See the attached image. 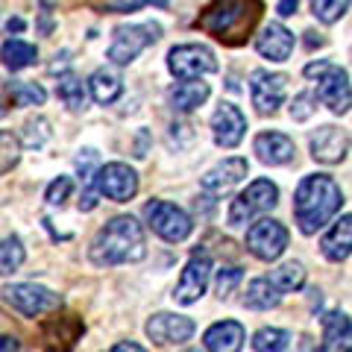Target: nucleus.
<instances>
[{
    "instance_id": "nucleus-5",
    "label": "nucleus",
    "mask_w": 352,
    "mask_h": 352,
    "mask_svg": "<svg viewBox=\"0 0 352 352\" xmlns=\"http://www.w3.org/2000/svg\"><path fill=\"white\" fill-rule=\"evenodd\" d=\"M276 203H279V188L276 185H273L270 179H256L232 200L226 220H229V226H247L258 214L273 212Z\"/></svg>"
},
{
    "instance_id": "nucleus-33",
    "label": "nucleus",
    "mask_w": 352,
    "mask_h": 352,
    "mask_svg": "<svg viewBox=\"0 0 352 352\" xmlns=\"http://www.w3.org/2000/svg\"><path fill=\"white\" fill-rule=\"evenodd\" d=\"M21 159V141L12 135V132L0 129V176L9 173Z\"/></svg>"
},
{
    "instance_id": "nucleus-30",
    "label": "nucleus",
    "mask_w": 352,
    "mask_h": 352,
    "mask_svg": "<svg viewBox=\"0 0 352 352\" xmlns=\"http://www.w3.org/2000/svg\"><path fill=\"white\" fill-rule=\"evenodd\" d=\"M270 282H273V288H276L279 294L300 291L305 285V267L300 261H285V264H279V267L270 273Z\"/></svg>"
},
{
    "instance_id": "nucleus-26",
    "label": "nucleus",
    "mask_w": 352,
    "mask_h": 352,
    "mask_svg": "<svg viewBox=\"0 0 352 352\" xmlns=\"http://www.w3.org/2000/svg\"><path fill=\"white\" fill-rule=\"evenodd\" d=\"M88 88H91V97L97 103H115L120 94H124V80L115 74V71H109V68H100V71H94L91 74V82H88Z\"/></svg>"
},
{
    "instance_id": "nucleus-32",
    "label": "nucleus",
    "mask_w": 352,
    "mask_h": 352,
    "mask_svg": "<svg viewBox=\"0 0 352 352\" xmlns=\"http://www.w3.org/2000/svg\"><path fill=\"white\" fill-rule=\"evenodd\" d=\"M27 252H24V244H21L18 235H3L0 238V276H9L15 273L21 264H24Z\"/></svg>"
},
{
    "instance_id": "nucleus-24",
    "label": "nucleus",
    "mask_w": 352,
    "mask_h": 352,
    "mask_svg": "<svg viewBox=\"0 0 352 352\" xmlns=\"http://www.w3.org/2000/svg\"><path fill=\"white\" fill-rule=\"evenodd\" d=\"M208 94H212V88H208V82L182 80L179 85H173L170 91H168V100H170V106L176 109V112L188 115V112H194V109H200V106L208 100Z\"/></svg>"
},
{
    "instance_id": "nucleus-27",
    "label": "nucleus",
    "mask_w": 352,
    "mask_h": 352,
    "mask_svg": "<svg viewBox=\"0 0 352 352\" xmlns=\"http://www.w3.org/2000/svg\"><path fill=\"white\" fill-rule=\"evenodd\" d=\"M282 302V294L273 288L270 279H252L247 285V294H244V305L252 308V311H270Z\"/></svg>"
},
{
    "instance_id": "nucleus-23",
    "label": "nucleus",
    "mask_w": 352,
    "mask_h": 352,
    "mask_svg": "<svg viewBox=\"0 0 352 352\" xmlns=\"http://www.w3.org/2000/svg\"><path fill=\"white\" fill-rule=\"evenodd\" d=\"M349 247H352V217L344 214V217H340L338 223L323 235L320 250H323V256H326L329 261L340 264V261L349 258Z\"/></svg>"
},
{
    "instance_id": "nucleus-35",
    "label": "nucleus",
    "mask_w": 352,
    "mask_h": 352,
    "mask_svg": "<svg viewBox=\"0 0 352 352\" xmlns=\"http://www.w3.org/2000/svg\"><path fill=\"white\" fill-rule=\"evenodd\" d=\"M24 129H27V132H24V144H27V147H41L44 141L50 138V129H47V120H44V118L27 120Z\"/></svg>"
},
{
    "instance_id": "nucleus-8",
    "label": "nucleus",
    "mask_w": 352,
    "mask_h": 352,
    "mask_svg": "<svg viewBox=\"0 0 352 352\" xmlns=\"http://www.w3.org/2000/svg\"><path fill=\"white\" fill-rule=\"evenodd\" d=\"M91 188L112 203H129L138 194V173L124 162H109L94 170Z\"/></svg>"
},
{
    "instance_id": "nucleus-39",
    "label": "nucleus",
    "mask_w": 352,
    "mask_h": 352,
    "mask_svg": "<svg viewBox=\"0 0 352 352\" xmlns=\"http://www.w3.org/2000/svg\"><path fill=\"white\" fill-rule=\"evenodd\" d=\"M150 3L168 6V0H115V3H112V12H135V9L150 6Z\"/></svg>"
},
{
    "instance_id": "nucleus-16",
    "label": "nucleus",
    "mask_w": 352,
    "mask_h": 352,
    "mask_svg": "<svg viewBox=\"0 0 352 352\" xmlns=\"http://www.w3.org/2000/svg\"><path fill=\"white\" fill-rule=\"evenodd\" d=\"M212 132H214V144L217 147H223V150L238 147L241 141H244V135H247L244 112H241L235 103L223 100L217 106V112L212 115Z\"/></svg>"
},
{
    "instance_id": "nucleus-31",
    "label": "nucleus",
    "mask_w": 352,
    "mask_h": 352,
    "mask_svg": "<svg viewBox=\"0 0 352 352\" xmlns=\"http://www.w3.org/2000/svg\"><path fill=\"white\" fill-rule=\"evenodd\" d=\"M6 100L9 106H44L47 91L38 82H6Z\"/></svg>"
},
{
    "instance_id": "nucleus-21",
    "label": "nucleus",
    "mask_w": 352,
    "mask_h": 352,
    "mask_svg": "<svg viewBox=\"0 0 352 352\" xmlns=\"http://www.w3.org/2000/svg\"><path fill=\"white\" fill-rule=\"evenodd\" d=\"M244 340H247V332L238 320H220L214 326H208L203 335V344L208 352H241Z\"/></svg>"
},
{
    "instance_id": "nucleus-40",
    "label": "nucleus",
    "mask_w": 352,
    "mask_h": 352,
    "mask_svg": "<svg viewBox=\"0 0 352 352\" xmlns=\"http://www.w3.org/2000/svg\"><path fill=\"white\" fill-rule=\"evenodd\" d=\"M329 65H332V62H326V59H320V62H311V65H305V76H311V80H314V76H320L326 68H329Z\"/></svg>"
},
{
    "instance_id": "nucleus-28",
    "label": "nucleus",
    "mask_w": 352,
    "mask_h": 352,
    "mask_svg": "<svg viewBox=\"0 0 352 352\" xmlns=\"http://www.w3.org/2000/svg\"><path fill=\"white\" fill-rule=\"evenodd\" d=\"M252 349L256 352H294V335L276 326H264L252 335Z\"/></svg>"
},
{
    "instance_id": "nucleus-17",
    "label": "nucleus",
    "mask_w": 352,
    "mask_h": 352,
    "mask_svg": "<svg viewBox=\"0 0 352 352\" xmlns=\"http://www.w3.org/2000/svg\"><path fill=\"white\" fill-rule=\"evenodd\" d=\"M294 44H296L294 32L285 24H279V21L264 24L261 32L256 36V50L270 62H288L291 53H294Z\"/></svg>"
},
{
    "instance_id": "nucleus-11",
    "label": "nucleus",
    "mask_w": 352,
    "mask_h": 352,
    "mask_svg": "<svg viewBox=\"0 0 352 352\" xmlns=\"http://www.w3.org/2000/svg\"><path fill=\"white\" fill-rule=\"evenodd\" d=\"M38 332H41L44 352H74L76 340L85 332V323L80 314H59V308H56V314L47 317Z\"/></svg>"
},
{
    "instance_id": "nucleus-7",
    "label": "nucleus",
    "mask_w": 352,
    "mask_h": 352,
    "mask_svg": "<svg viewBox=\"0 0 352 352\" xmlns=\"http://www.w3.org/2000/svg\"><path fill=\"white\" fill-rule=\"evenodd\" d=\"M6 305H12L18 314L24 317H41L47 311H56L62 308V296L53 294L50 288H44V285H30V282H18V285H6L3 291H0Z\"/></svg>"
},
{
    "instance_id": "nucleus-25",
    "label": "nucleus",
    "mask_w": 352,
    "mask_h": 352,
    "mask_svg": "<svg viewBox=\"0 0 352 352\" xmlns=\"http://www.w3.org/2000/svg\"><path fill=\"white\" fill-rule=\"evenodd\" d=\"M36 59H38L36 44H30L24 38H6L3 44H0V62H3V68L12 71V74L36 65Z\"/></svg>"
},
{
    "instance_id": "nucleus-41",
    "label": "nucleus",
    "mask_w": 352,
    "mask_h": 352,
    "mask_svg": "<svg viewBox=\"0 0 352 352\" xmlns=\"http://www.w3.org/2000/svg\"><path fill=\"white\" fill-rule=\"evenodd\" d=\"M296 6H300V0H279V6H276V9H279V15H282V18H291V15L296 12Z\"/></svg>"
},
{
    "instance_id": "nucleus-13",
    "label": "nucleus",
    "mask_w": 352,
    "mask_h": 352,
    "mask_svg": "<svg viewBox=\"0 0 352 352\" xmlns=\"http://www.w3.org/2000/svg\"><path fill=\"white\" fill-rule=\"evenodd\" d=\"M285 91H288V76L270 74V71H252L250 74V97L258 115H273L285 103Z\"/></svg>"
},
{
    "instance_id": "nucleus-1",
    "label": "nucleus",
    "mask_w": 352,
    "mask_h": 352,
    "mask_svg": "<svg viewBox=\"0 0 352 352\" xmlns=\"http://www.w3.org/2000/svg\"><path fill=\"white\" fill-rule=\"evenodd\" d=\"M261 12L264 0H212L197 15L194 27L226 47H241L250 41L252 30L261 21Z\"/></svg>"
},
{
    "instance_id": "nucleus-4",
    "label": "nucleus",
    "mask_w": 352,
    "mask_h": 352,
    "mask_svg": "<svg viewBox=\"0 0 352 352\" xmlns=\"http://www.w3.org/2000/svg\"><path fill=\"white\" fill-rule=\"evenodd\" d=\"M162 38V24L156 21H144V24H124L112 32V44L106 50V59L112 65H129L138 59L141 50Z\"/></svg>"
},
{
    "instance_id": "nucleus-19",
    "label": "nucleus",
    "mask_w": 352,
    "mask_h": 352,
    "mask_svg": "<svg viewBox=\"0 0 352 352\" xmlns=\"http://www.w3.org/2000/svg\"><path fill=\"white\" fill-rule=\"evenodd\" d=\"M247 170H250L247 159H238V156H235V159H226V162H220L217 168H212V170L203 176V179H200V188H203L206 194L220 197V194H226L229 188H235V185L247 176Z\"/></svg>"
},
{
    "instance_id": "nucleus-42",
    "label": "nucleus",
    "mask_w": 352,
    "mask_h": 352,
    "mask_svg": "<svg viewBox=\"0 0 352 352\" xmlns=\"http://www.w3.org/2000/svg\"><path fill=\"white\" fill-rule=\"evenodd\" d=\"M0 352H21V344H18V338L0 335Z\"/></svg>"
},
{
    "instance_id": "nucleus-6",
    "label": "nucleus",
    "mask_w": 352,
    "mask_h": 352,
    "mask_svg": "<svg viewBox=\"0 0 352 352\" xmlns=\"http://www.w3.org/2000/svg\"><path fill=\"white\" fill-rule=\"evenodd\" d=\"M144 220L147 226L168 244H182L185 238L194 232V220L182 212L179 206L168 200H153L144 206Z\"/></svg>"
},
{
    "instance_id": "nucleus-3",
    "label": "nucleus",
    "mask_w": 352,
    "mask_h": 352,
    "mask_svg": "<svg viewBox=\"0 0 352 352\" xmlns=\"http://www.w3.org/2000/svg\"><path fill=\"white\" fill-rule=\"evenodd\" d=\"M88 256H91V261L97 267H115V264L141 261L147 256L144 229H141L138 220L129 217V214L112 217L91 241Z\"/></svg>"
},
{
    "instance_id": "nucleus-2",
    "label": "nucleus",
    "mask_w": 352,
    "mask_h": 352,
    "mask_svg": "<svg viewBox=\"0 0 352 352\" xmlns=\"http://www.w3.org/2000/svg\"><path fill=\"white\" fill-rule=\"evenodd\" d=\"M344 206V191L326 173H311L296 185L294 194V217L302 235H314L332 220Z\"/></svg>"
},
{
    "instance_id": "nucleus-12",
    "label": "nucleus",
    "mask_w": 352,
    "mask_h": 352,
    "mask_svg": "<svg viewBox=\"0 0 352 352\" xmlns=\"http://www.w3.org/2000/svg\"><path fill=\"white\" fill-rule=\"evenodd\" d=\"M288 247V229L279 220H258L247 229V250L258 261H276Z\"/></svg>"
},
{
    "instance_id": "nucleus-45",
    "label": "nucleus",
    "mask_w": 352,
    "mask_h": 352,
    "mask_svg": "<svg viewBox=\"0 0 352 352\" xmlns=\"http://www.w3.org/2000/svg\"><path fill=\"white\" fill-rule=\"evenodd\" d=\"M305 36H308V38H305L308 47H314V44H317V47H320V44L326 41V38H317V32H305Z\"/></svg>"
},
{
    "instance_id": "nucleus-46",
    "label": "nucleus",
    "mask_w": 352,
    "mask_h": 352,
    "mask_svg": "<svg viewBox=\"0 0 352 352\" xmlns=\"http://www.w3.org/2000/svg\"><path fill=\"white\" fill-rule=\"evenodd\" d=\"M185 352H200V349H185Z\"/></svg>"
},
{
    "instance_id": "nucleus-18",
    "label": "nucleus",
    "mask_w": 352,
    "mask_h": 352,
    "mask_svg": "<svg viewBox=\"0 0 352 352\" xmlns=\"http://www.w3.org/2000/svg\"><path fill=\"white\" fill-rule=\"evenodd\" d=\"M311 156L323 164H338L346 159L349 153V135L346 129H338V126H320L311 135Z\"/></svg>"
},
{
    "instance_id": "nucleus-22",
    "label": "nucleus",
    "mask_w": 352,
    "mask_h": 352,
    "mask_svg": "<svg viewBox=\"0 0 352 352\" xmlns=\"http://www.w3.org/2000/svg\"><path fill=\"white\" fill-rule=\"evenodd\" d=\"M352 349V326L344 311H329L323 317V344L320 352H349Z\"/></svg>"
},
{
    "instance_id": "nucleus-34",
    "label": "nucleus",
    "mask_w": 352,
    "mask_h": 352,
    "mask_svg": "<svg viewBox=\"0 0 352 352\" xmlns=\"http://www.w3.org/2000/svg\"><path fill=\"white\" fill-rule=\"evenodd\" d=\"M349 9V0H311V12L317 21H323V24H335L346 15Z\"/></svg>"
},
{
    "instance_id": "nucleus-20",
    "label": "nucleus",
    "mask_w": 352,
    "mask_h": 352,
    "mask_svg": "<svg viewBox=\"0 0 352 352\" xmlns=\"http://www.w3.org/2000/svg\"><path fill=\"white\" fill-rule=\"evenodd\" d=\"M252 150H256V156L270 164V168H276V164H288L294 159V141L285 135V132H261V135H256V141H252Z\"/></svg>"
},
{
    "instance_id": "nucleus-44",
    "label": "nucleus",
    "mask_w": 352,
    "mask_h": 352,
    "mask_svg": "<svg viewBox=\"0 0 352 352\" xmlns=\"http://www.w3.org/2000/svg\"><path fill=\"white\" fill-rule=\"evenodd\" d=\"M6 30H9V32H21V30H24V21H21V18H9Z\"/></svg>"
},
{
    "instance_id": "nucleus-29",
    "label": "nucleus",
    "mask_w": 352,
    "mask_h": 352,
    "mask_svg": "<svg viewBox=\"0 0 352 352\" xmlns=\"http://www.w3.org/2000/svg\"><path fill=\"white\" fill-rule=\"evenodd\" d=\"M56 97L71 109V112H82L85 103H88V91L82 80L76 74H62L59 82H56Z\"/></svg>"
},
{
    "instance_id": "nucleus-15",
    "label": "nucleus",
    "mask_w": 352,
    "mask_h": 352,
    "mask_svg": "<svg viewBox=\"0 0 352 352\" xmlns=\"http://www.w3.org/2000/svg\"><path fill=\"white\" fill-rule=\"evenodd\" d=\"M314 97L323 106H329L335 115H346L349 112V74L338 65H329V68L317 76V91Z\"/></svg>"
},
{
    "instance_id": "nucleus-10",
    "label": "nucleus",
    "mask_w": 352,
    "mask_h": 352,
    "mask_svg": "<svg viewBox=\"0 0 352 352\" xmlns=\"http://www.w3.org/2000/svg\"><path fill=\"white\" fill-rule=\"evenodd\" d=\"M208 279H212V256L200 247V250L191 252L188 264H185L182 276H179V282H176V288H173V300L179 305L197 302L206 294Z\"/></svg>"
},
{
    "instance_id": "nucleus-14",
    "label": "nucleus",
    "mask_w": 352,
    "mask_h": 352,
    "mask_svg": "<svg viewBox=\"0 0 352 352\" xmlns=\"http://www.w3.org/2000/svg\"><path fill=\"white\" fill-rule=\"evenodd\" d=\"M194 320L191 317H185V314H170V311H159V314H153L147 326H144V332L147 338L153 340V344H162V346H168V344H185V340H191L194 335Z\"/></svg>"
},
{
    "instance_id": "nucleus-43",
    "label": "nucleus",
    "mask_w": 352,
    "mask_h": 352,
    "mask_svg": "<svg viewBox=\"0 0 352 352\" xmlns=\"http://www.w3.org/2000/svg\"><path fill=\"white\" fill-rule=\"evenodd\" d=\"M109 352H147V349L138 346V344H132V340H120V344H115Z\"/></svg>"
},
{
    "instance_id": "nucleus-38",
    "label": "nucleus",
    "mask_w": 352,
    "mask_h": 352,
    "mask_svg": "<svg viewBox=\"0 0 352 352\" xmlns=\"http://www.w3.org/2000/svg\"><path fill=\"white\" fill-rule=\"evenodd\" d=\"M71 191H74V179H71V176H59V179L50 182L47 194H44V200H47L50 206H62L65 200H68Z\"/></svg>"
},
{
    "instance_id": "nucleus-36",
    "label": "nucleus",
    "mask_w": 352,
    "mask_h": 352,
    "mask_svg": "<svg viewBox=\"0 0 352 352\" xmlns=\"http://www.w3.org/2000/svg\"><path fill=\"white\" fill-rule=\"evenodd\" d=\"M314 112H317V97L311 91H302V94L294 97V103H291V118L294 120H300L302 124V120H308Z\"/></svg>"
},
{
    "instance_id": "nucleus-9",
    "label": "nucleus",
    "mask_w": 352,
    "mask_h": 352,
    "mask_svg": "<svg viewBox=\"0 0 352 352\" xmlns=\"http://www.w3.org/2000/svg\"><path fill=\"white\" fill-rule=\"evenodd\" d=\"M168 71L176 80H200L217 71V59L206 44H179L168 53Z\"/></svg>"
},
{
    "instance_id": "nucleus-37",
    "label": "nucleus",
    "mask_w": 352,
    "mask_h": 352,
    "mask_svg": "<svg viewBox=\"0 0 352 352\" xmlns=\"http://www.w3.org/2000/svg\"><path fill=\"white\" fill-rule=\"evenodd\" d=\"M241 276H244V273H241V267H223V270L217 273L214 291H217L220 300H229V294L235 291V285L241 282Z\"/></svg>"
}]
</instances>
